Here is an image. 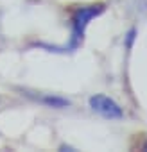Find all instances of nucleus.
I'll return each mask as SVG.
<instances>
[{
	"label": "nucleus",
	"mask_w": 147,
	"mask_h": 152,
	"mask_svg": "<svg viewBox=\"0 0 147 152\" xmlns=\"http://www.w3.org/2000/svg\"><path fill=\"white\" fill-rule=\"evenodd\" d=\"M99 13H102V6H92V7H81L77 13H76V16H74V27H76V39H79L81 38V34H83V31H85V27H86V23H88V20H92L93 16H97Z\"/></svg>",
	"instance_id": "2"
},
{
	"label": "nucleus",
	"mask_w": 147,
	"mask_h": 152,
	"mask_svg": "<svg viewBox=\"0 0 147 152\" xmlns=\"http://www.w3.org/2000/svg\"><path fill=\"white\" fill-rule=\"evenodd\" d=\"M145 148H147V145H145Z\"/></svg>",
	"instance_id": "3"
},
{
	"label": "nucleus",
	"mask_w": 147,
	"mask_h": 152,
	"mask_svg": "<svg viewBox=\"0 0 147 152\" xmlns=\"http://www.w3.org/2000/svg\"><path fill=\"white\" fill-rule=\"evenodd\" d=\"M90 106L93 111H97L99 115H102L104 118H122L124 113L118 107L117 102H113L111 99L104 97V95H95L90 99Z\"/></svg>",
	"instance_id": "1"
}]
</instances>
